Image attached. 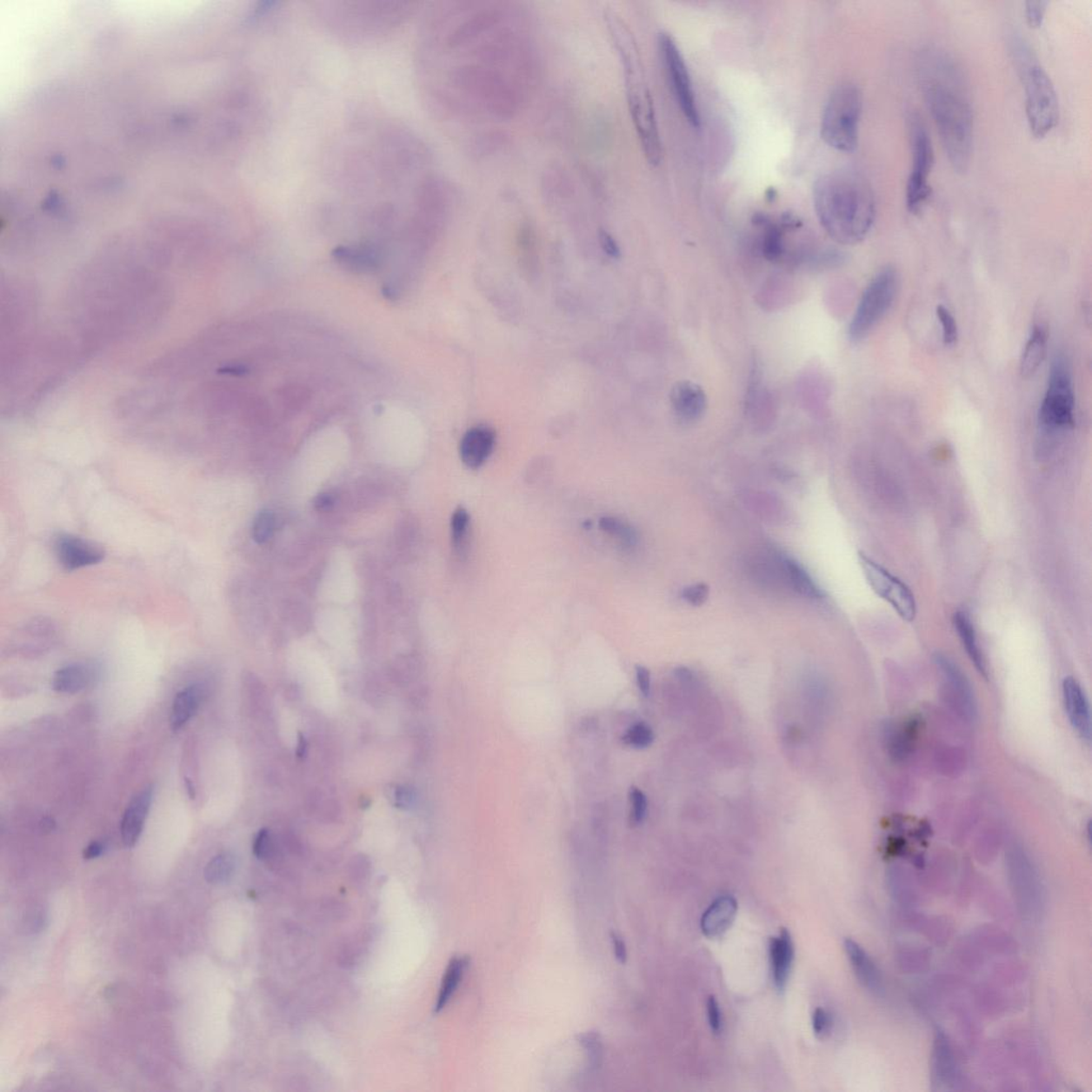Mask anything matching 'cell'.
<instances>
[{
  "label": "cell",
  "instance_id": "obj_1",
  "mask_svg": "<svg viewBox=\"0 0 1092 1092\" xmlns=\"http://www.w3.org/2000/svg\"><path fill=\"white\" fill-rule=\"evenodd\" d=\"M917 78L950 166L966 172L973 153L974 116L962 67L945 50L927 49L917 59Z\"/></svg>",
  "mask_w": 1092,
  "mask_h": 1092
},
{
  "label": "cell",
  "instance_id": "obj_2",
  "mask_svg": "<svg viewBox=\"0 0 1092 1092\" xmlns=\"http://www.w3.org/2000/svg\"><path fill=\"white\" fill-rule=\"evenodd\" d=\"M814 210L819 223L836 243L854 246L868 237L876 220L872 185L855 169L822 174L814 185Z\"/></svg>",
  "mask_w": 1092,
  "mask_h": 1092
},
{
  "label": "cell",
  "instance_id": "obj_3",
  "mask_svg": "<svg viewBox=\"0 0 1092 1092\" xmlns=\"http://www.w3.org/2000/svg\"><path fill=\"white\" fill-rule=\"evenodd\" d=\"M606 22L623 64L629 110L644 157L652 167H658L663 160V143L636 41L629 28L615 13H607Z\"/></svg>",
  "mask_w": 1092,
  "mask_h": 1092
},
{
  "label": "cell",
  "instance_id": "obj_4",
  "mask_svg": "<svg viewBox=\"0 0 1092 1092\" xmlns=\"http://www.w3.org/2000/svg\"><path fill=\"white\" fill-rule=\"evenodd\" d=\"M408 3H320L316 12L324 27L338 39L367 43L388 36L413 12Z\"/></svg>",
  "mask_w": 1092,
  "mask_h": 1092
},
{
  "label": "cell",
  "instance_id": "obj_5",
  "mask_svg": "<svg viewBox=\"0 0 1092 1092\" xmlns=\"http://www.w3.org/2000/svg\"><path fill=\"white\" fill-rule=\"evenodd\" d=\"M1013 54L1025 93V112L1030 133L1043 139L1059 122V101L1052 79L1022 40L1013 42Z\"/></svg>",
  "mask_w": 1092,
  "mask_h": 1092
},
{
  "label": "cell",
  "instance_id": "obj_6",
  "mask_svg": "<svg viewBox=\"0 0 1092 1092\" xmlns=\"http://www.w3.org/2000/svg\"><path fill=\"white\" fill-rule=\"evenodd\" d=\"M862 107V93L856 84L841 83L832 91L821 123L822 138L830 148L842 153H853L858 148Z\"/></svg>",
  "mask_w": 1092,
  "mask_h": 1092
},
{
  "label": "cell",
  "instance_id": "obj_7",
  "mask_svg": "<svg viewBox=\"0 0 1092 1092\" xmlns=\"http://www.w3.org/2000/svg\"><path fill=\"white\" fill-rule=\"evenodd\" d=\"M911 150V169L906 187V206L912 215H919L931 196L929 176L935 163L933 143L924 122L917 112L907 119Z\"/></svg>",
  "mask_w": 1092,
  "mask_h": 1092
},
{
  "label": "cell",
  "instance_id": "obj_8",
  "mask_svg": "<svg viewBox=\"0 0 1092 1092\" xmlns=\"http://www.w3.org/2000/svg\"><path fill=\"white\" fill-rule=\"evenodd\" d=\"M898 279L893 268H886L866 287L849 324L851 342L859 343L877 326L896 300Z\"/></svg>",
  "mask_w": 1092,
  "mask_h": 1092
},
{
  "label": "cell",
  "instance_id": "obj_9",
  "mask_svg": "<svg viewBox=\"0 0 1092 1092\" xmlns=\"http://www.w3.org/2000/svg\"><path fill=\"white\" fill-rule=\"evenodd\" d=\"M1075 392L1069 365L1057 356L1049 370L1048 388L1039 410V423L1048 430L1066 429L1075 425Z\"/></svg>",
  "mask_w": 1092,
  "mask_h": 1092
},
{
  "label": "cell",
  "instance_id": "obj_10",
  "mask_svg": "<svg viewBox=\"0 0 1092 1092\" xmlns=\"http://www.w3.org/2000/svg\"><path fill=\"white\" fill-rule=\"evenodd\" d=\"M658 49L677 105L689 124L698 129L701 125L698 103L689 70L679 46L669 34L663 32L658 37Z\"/></svg>",
  "mask_w": 1092,
  "mask_h": 1092
},
{
  "label": "cell",
  "instance_id": "obj_11",
  "mask_svg": "<svg viewBox=\"0 0 1092 1092\" xmlns=\"http://www.w3.org/2000/svg\"><path fill=\"white\" fill-rule=\"evenodd\" d=\"M859 562L866 580L873 590L891 604L903 620L908 623L915 620L916 604L915 596L912 595L909 588L865 554H859Z\"/></svg>",
  "mask_w": 1092,
  "mask_h": 1092
},
{
  "label": "cell",
  "instance_id": "obj_12",
  "mask_svg": "<svg viewBox=\"0 0 1092 1092\" xmlns=\"http://www.w3.org/2000/svg\"><path fill=\"white\" fill-rule=\"evenodd\" d=\"M1010 862V882L1016 902L1025 916H1037L1043 906L1042 887L1037 874L1022 853H1015Z\"/></svg>",
  "mask_w": 1092,
  "mask_h": 1092
},
{
  "label": "cell",
  "instance_id": "obj_13",
  "mask_svg": "<svg viewBox=\"0 0 1092 1092\" xmlns=\"http://www.w3.org/2000/svg\"><path fill=\"white\" fill-rule=\"evenodd\" d=\"M935 662L960 714L969 722H974L977 717V702L968 677L957 663L942 654H936Z\"/></svg>",
  "mask_w": 1092,
  "mask_h": 1092
},
{
  "label": "cell",
  "instance_id": "obj_14",
  "mask_svg": "<svg viewBox=\"0 0 1092 1092\" xmlns=\"http://www.w3.org/2000/svg\"><path fill=\"white\" fill-rule=\"evenodd\" d=\"M931 1084L934 1090L946 1091L956 1089L958 1080L957 1063L952 1044L942 1030L936 1029L930 1062Z\"/></svg>",
  "mask_w": 1092,
  "mask_h": 1092
},
{
  "label": "cell",
  "instance_id": "obj_15",
  "mask_svg": "<svg viewBox=\"0 0 1092 1092\" xmlns=\"http://www.w3.org/2000/svg\"><path fill=\"white\" fill-rule=\"evenodd\" d=\"M55 550L59 563L69 571L100 563L105 557L101 548L72 535H60L55 541Z\"/></svg>",
  "mask_w": 1092,
  "mask_h": 1092
},
{
  "label": "cell",
  "instance_id": "obj_16",
  "mask_svg": "<svg viewBox=\"0 0 1092 1092\" xmlns=\"http://www.w3.org/2000/svg\"><path fill=\"white\" fill-rule=\"evenodd\" d=\"M670 403L676 416L682 423H696L704 416L708 397L704 390L693 381H680L673 385Z\"/></svg>",
  "mask_w": 1092,
  "mask_h": 1092
},
{
  "label": "cell",
  "instance_id": "obj_17",
  "mask_svg": "<svg viewBox=\"0 0 1092 1092\" xmlns=\"http://www.w3.org/2000/svg\"><path fill=\"white\" fill-rule=\"evenodd\" d=\"M154 799V786H145L127 806L121 822V836L127 849H133L143 835Z\"/></svg>",
  "mask_w": 1092,
  "mask_h": 1092
},
{
  "label": "cell",
  "instance_id": "obj_18",
  "mask_svg": "<svg viewBox=\"0 0 1092 1092\" xmlns=\"http://www.w3.org/2000/svg\"><path fill=\"white\" fill-rule=\"evenodd\" d=\"M1066 712L1076 733L1087 742L1091 741V717L1089 699L1079 682L1068 676L1062 682Z\"/></svg>",
  "mask_w": 1092,
  "mask_h": 1092
},
{
  "label": "cell",
  "instance_id": "obj_19",
  "mask_svg": "<svg viewBox=\"0 0 1092 1092\" xmlns=\"http://www.w3.org/2000/svg\"><path fill=\"white\" fill-rule=\"evenodd\" d=\"M496 432L487 426L469 429L460 443V458L469 469H479L486 463L496 445Z\"/></svg>",
  "mask_w": 1092,
  "mask_h": 1092
},
{
  "label": "cell",
  "instance_id": "obj_20",
  "mask_svg": "<svg viewBox=\"0 0 1092 1092\" xmlns=\"http://www.w3.org/2000/svg\"><path fill=\"white\" fill-rule=\"evenodd\" d=\"M845 950L861 985L874 995H882L883 992L882 974L869 954L850 939L845 941Z\"/></svg>",
  "mask_w": 1092,
  "mask_h": 1092
},
{
  "label": "cell",
  "instance_id": "obj_21",
  "mask_svg": "<svg viewBox=\"0 0 1092 1092\" xmlns=\"http://www.w3.org/2000/svg\"><path fill=\"white\" fill-rule=\"evenodd\" d=\"M769 955L775 985L779 990H783L794 959L793 941L788 930H781L778 936L770 940Z\"/></svg>",
  "mask_w": 1092,
  "mask_h": 1092
},
{
  "label": "cell",
  "instance_id": "obj_22",
  "mask_svg": "<svg viewBox=\"0 0 1092 1092\" xmlns=\"http://www.w3.org/2000/svg\"><path fill=\"white\" fill-rule=\"evenodd\" d=\"M97 672V668L90 663H73L55 673L51 686L61 694H77L92 684Z\"/></svg>",
  "mask_w": 1092,
  "mask_h": 1092
},
{
  "label": "cell",
  "instance_id": "obj_23",
  "mask_svg": "<svg viewBox=\"0 0 1092 1092\" xmlns=\"http://www.w3.org/2000/svg\"><path fill=\"white\" fill-rule=\"evenodd\" d=\"M737 903L731 896L719 897L704 913L701 927L703 934L715 938L726 933L736 919Z\"/></svg>",
  "mask_w": 1092,
  "mask_h": 1092
},
{
  "label": "cell",
  "instance_id": "obj_24",
  "mask_svg": "<svg viewBox=\"0 0 1092 1092\" xmlns=\"http://www.w3.org/2000/svg\"><path fill=\"white\" fill-rule=\"evenodd\" d=\"M203 700V689L200 685L186 687L173 701L170 723L174 732L180 731L195 716Z\"/></svg>",
  "mask_w": 1092,
  "mask_h": 1092
},
{
  "label": "cell",
  "instance_id": "obj_25",
  "mask_svg": "<svg viewBox=\"0 0 1092 1092\" xmlns=\"http://www.w3.org/2000/svg\"><path fill=\"white\" fill-rule=\"evenodd\" d=\"M1048 350V332L1046 328L1035 324L1026 343L1022 357L1020 362L1021 375L1024 378H1029L1035 371L1038 370L1040 365L1046 359Z\"/></svg>",
  "mask_w": 1092,
  "mask_h": 1092
},
{
  "label": "cell",
  "instance_id": "obj_26",
  "mask_svg": "<svg viewBox=\"0 0 1092 1092\" xmlns=\"http://www.w3.org/2000/svg\"><path fill=\"white\" fill-rule=\"evenodd\" d=\"M954 624L956 629H957L959 638L962 640L964 649H966L969 660L974 663L977 671L982 676L987 677L986 660L982 656L981 648H979L975 629H974L971 619L964 611H958L954 616Z\"/></svg>",
  "mask_w": 1092,
  "mask_h": 1092
},
{
  "label": "cell",
  "instance_id": "obj_27",
  "mask_svg": "<svg viewBox=\"0 0 1092 1092\" xmlns=\"http://www.w3.org/2000/svg\"><path fill=\"white\" fill-rule=\"evenodd\" d=\"M917 736V723L910 720L906 723L889 724L886 729V740L889 753L897 760L910 755Z\"/></svg>",
  "mask_w": 1092,
  "mask_h": 1092
},
{
  "label": "cell",
  "instance_id": "obj_28",
  "mask_svg": "<svg viewBox=\"0 0 1092 1092\" xmlns=\"http://www.w3.org/2000/svg\"><path fill=\"white\" fill-rule=\"evenodd\" d=\"M469 964V957H454L450 960L447 966L443 981L440 988L439 995L435 1007V1013L439 1014L449 1004L451 997L458 989L461 981H463L465 971Z\"/></svg>",
  "mask_w": 1092,
  "mask_h": 1092
},
{
  "label": "cell",
  "instance_id": "obj_29",
  "mask_svg": "<svg viewBox=\"0 0 1092 1092\" xmlns=\"http://www.w3.org/2000/svg\"><path fill=\"white\" fill-rule=\"evenodd\" d=\"M336 260L352 270L367 271L378 265V252L374 247H341L334 252Z\"/></svg>",
  "mask_w": 1092,
  "mask_h": 1092
},
{
  "label": "cell",
  "instance_id": "obj_30",
  "mask_svg": "<svg viewBox=\"0 0 1092 1092\" xmlns=\"http://www.w3.org/2000/svg\"><path fill=\"white\" fill-rule=\"evenodd\" d=\"M786 567H788L789 590L808 599H822V590L802 564L788 557Z\"/></svg>",
  "mask_w": 1092,
  "mask_h": 1092
},
{
  "label": "cell",
  "instance_id": "obj_31",
  "mask_svg": "<svg viewBox=\"0 0 1092 1092\" xmlns=\"http://www.w3.org/2000/svg\"><path fill=\"white\" fill-rule=\"evenodd\" d=\"M236 868V861L230 854H221L210 860L205 868V878L211 884L227 882Z\"/></svg>",
  "mask_w": 1092,
  "mask_h": 1092
},
{
  "label": "cell",
  "instance_id": "obj_32",
  "mask_svg": "<svg viewBox=\"0 0 1092 1092\" xmlns=\"http://www.w3.org/2000/svg\"><path fill=\"white\" fill-rule=\"evenodd\" d=\"M599 525L602 530L615 536L625 548H633L638 543L636 530L623 521L616 519V517L606 516L602 517Z\"/></svg>",
  "mask_w": 1092,
  "mask_h": 1092
},
{
  "label": "cell",
  "instance_id": "obj_33",
  "mask_svg": "<svg viewBox=\"0 0 1092 1092\" xmlns=\"http://www.w3.org/2000/svg\"><path fill=\"white\" fill-rule=\"evenodd\" d=\"M654 738L656 736L652 728L646 722H638L626 731L623 736V742L626 746L644 749L652 745Z\"/></svg>",
  "mask_w": 1092,
  "mask_h": 1092
},
{
  "label": "cell",
  "instance_id": "obj_34",
  "mask_svg": "<svg viewBox=\"0 0 1092 1092\" xmlns=\"http://www.w3.org/2000/svg\"><path fill=\"white\" fill-rule=\"evenodd\" d=\"M276 529V516L270 510L258 513L253 522L252 536L258 544L266 543L271 539Z\"/></svg>",
  "mask_w": 1092,
  "mask_h": 1092
},
{
  "label": "cell",
  "instance_id": "obj_35",
  "mask_svg": "<svg viewBox=\"0 0 1092 1092\" xmlns=\"http://www.w3.org/2000/svg\"><path fill=\"white\" fill-rule=\"evenodd\" d=\"M936 316H938L941 327H942L943 342L946 346L954 345L958 340L957 323L949 312V309L939 305L936 308Z\"/></svg>",
  "mask_w": 1092,
  "mask_h": 1092
},
{
  "label": "cell",
  "instance_id": "obj_36",
  "mask_svg": "<svg viewBox=\"0 0 1092 1092\" xmlns=\"http://www.w3.org/2000/svg\"><path fill=\"white\" fill-rule=\"evenodd\" d=\"M630 802V822L634 825H640L647 817L648 813V799L646 795L637 788L629 790Z\"/></svg>",
  "mask_w": 1092,
  "mask_h": 1092
},
{
  "label": "cell",
  "instance_id": "obj_37",
  "mask_svg": "<svg viewBox=\"0 0 1092 1092\" xmlns=\"http://www.w3.org/2000/svg\"><path fill=\"white\" fill-rule=\"evenodd\" d=\"M1049 3L1039 0V2H1026L1024 14L1026 23L1032 30H1038L1042 26L1044 17L1048 10Z\"/></svg>",
  "mask_w": 1092,
  "mask_h": 1092
},
{
  "label": "cell",
  "instance_id": "obj_38",
  "mask_svg": "<svg viewBox=\"0 0 1092 1092\" xmlns=\"http://www.w3.org/2000/svg\"><path fill=\"white\" fill-rule=\"evenodd\" d=\"M709 596V587L704 583H695L682 591V600L691 606H702Z\"/></svg>",
  "mask_w": 1092,
  "mask_h": 1092
},
{
  "label": "cell",
  "instance_id": "obj_39",
  "mask_svg": "<svg viewBox=\"0 0 1092 1092\" xmlns=\"http://www.w3.org/2000/svg\"><path fill=\"white\" fill-rule=\"evenodd\" d=\"M581 1043L588 1052V1055H589L591 1066H600L603 1048H602L599 1035H596V1033L583 1035L581 1037Z\"/></svg>",
  "mask_w": 1092,
  "mask_h": 1092
},
{
  "label": "cell",
  "instance_id": "obj_40",
  "mask_svg": "<svg viewBox=\"0 0 1092 1092\" xmlns=\"http://www.w3.org/2000/svg\"><path fill=\"white\" fill-rule=\"evenodd\" d=\"M469 523V516L463 508H458L451 517V533H453V540L456 545H459L463 540L465 533H467Z\"/></svg>",
  "mask_w": 1092,
  "mask_h": 1092
},
{
  "label": "cell",
  "instance_id": "obj_41",
  "mask_svg": "<svg viewBox=\"0 0 1092 1092\" xmlns=\"http://www.w3.org/2000/svg\"><path fill=\"white\" fill-rule=\"evenodd\" d=\"M273 850V842L270 831L263 829L257 833L253 844V853L257 859L265 860L270 858Z\"/></svg>",
  "mask_w": 1092,
  "mask_h": 1092
},
{
  "label": "cell",
  "instance_id": "obj_42",
  "mask_svg": "<svg viewBox=\"0 0 1092 1092\" xmlns=\"http://www.w3.org/2000/svg\"><path fill=\"white\" fill-rule=\"evenodd\" d=\"M812 1023L814 1033L817 1037L825 1038L832 1028L831 1015L825 1009H817L814 1011Z\"/></svg>",
  "mask_w": 1092,
  "mask_h": 1092
},
{
  "label": "cell",
  "instance_id": "obj_43",
  "mask_svg": "<svg viewBox=\"0 0 1092 1092\" xmlns=\"http://www.w3.org/2000/svg\"><path fill=\"white\" fill-rule=\"evenodd\" d=\"M393 800L396 808L408 809L416 802V793L407 785H398L393 790Z\"/></svg>",
  "mask_w": 1092,
  "mask_h": 1092
},
{
  "label": "cell",
  "instance_id": "obj_44",
  "mask_svg": "<svg viewBox=\"0 0 1092 1092\" xmlns=\"http://www.w3.org/2000/svg\"><path fill=\"white\" fill-rule=\"evenodd\" d=\"M708 1015L710 1029L714 1034H719L722 1030V1015L716 999L710 996L708 1001Z\"/></svg>",
  "mask_w": 1092,
  "mask_h": 1092
},
{
  "label": "cell",
  "instance_id": "obj_45",
  "mask_svg": "<svg viewBox=\"0 0 1092 1092\" xmlns=\"http://www.w3.org/2000/svg\"><path fill=\"white\" fill-rule=\"evenodd\" d=\"M599 240L601 247L606 254H609L611 257H620V249L618 243H616V240L609 232H606V230H600Z\"/></svg>",
  "mask_w": 1092,
  "mask_h": 1092
},
{
  "label": "cell",
  "instance_id": "obj_46",
  "mask_svg": "<svg viewBox=\"0 0 1092 1092\" xmlns=\"http://www.w3.org/2000/svg\"><path fill=\"white\" fill-rule=\"evenodd\" d=\"M636 681L640 693L644 696L651 695V673L648 668L643 666L636 667Z\"/></svg>",
  "mask_w": 1092,
  "mask_h": 1092
},
{
  "label": "cell",
  "instance_id": "obj_47",
  "mask_svg": "<svg viewBox=\"0 0 1092 1092\" xmlns=\"http://www.w3.org/2000/svg\"><path fill=\"white\" fill-rule=\"evenodd\" d=\"M334 505H336V497H334L330 493H322L315 497L314 507L317 511H330Z\"/></svg>",
  "mask_w": 1092,
  "mask_h": 1092
},
{
  "label": "cell",
  "instance_id": "obj_48",
  "mask_svg": "<svg viewBox=\"0 0 1092 1092\" xmlns=\"http://www.w3.org/2000/svg\"><path fill=\"white\" fill-rule=\"evenodd\" d=\"M105 849L106 846L103 842L93 841L88 845L87 849H84L83 858L86 860L97 859L103 854Z\"/></svg>",
  "mask_w": 1092,
  "mask_h": 1092
},
{
  "label": "cell",
  "instance_id": "obj_49",
  "mask_svg": "<svg viewBox=\"0 0 1092 1092\" xmlns=\"http://www.w3.org/2000/svg\"><path fill=\"white\" fill-rule=\"evenodd\" d=\"M611 941H613L614 953H615L616 958L618 959L619 962L625 963L626 958H628V952H626L625 943L623 942V940L621 939L620 936H616V934H613L611 935Z\"/></svg>",
  "mask_w": 1092,
  "mask_h": 1092
},
{
  "label": "cell",
  "instance_id": "obj_50",
  "mask_svg": "<svg viewBox=\"0 0 1092 1092\" xmlns=\"http://www.w3.org/2000/svg\"><path fill=\"white\" fill-rule=\"evenodd\" d=\"M675 673L677 679H680L682 682H689L694 680V673L693 671L689 669V668H686V667L676 668Z\"/></svg>",
  "mask_w": 1092,
  "mask_h": 1092
},
{
  "label": "cell",
  "instance_id": "obj_51",
  "mask_svg": "<svg viewBox=\"0 0 1092 1092\" xmlns=\"http://www.w3.org/2000/svg\"><path fill=\"white\" fill-rule=\"evenodd\" d=\"M307 747H308L307 741H305L304 736H301L300 734L299 742H298V749H296V755H298V756L300 757H303L305 755V752H307Z\"/></svg>",
  "mask_w": 1092,
  "mask_h": 1092
},
{
  "label": "cell",
  "instance_id": "obj_52",
  "mask_svg": "<svg viewBox=\"0 0 1092 1092\" xmlns=\"http://www.w3.org/2000/svg\"><path fill=\"white\" fill-rule=\"evenodd\" d=\"M186 788H187V792H188V794H190V796L191 798H194V796H195V788H194V785H192V782H191V781H190V780L186 779Z\"/></svg>",
  "mask_w": 1092,
  "mask_h": 1092
}]
</instances>
